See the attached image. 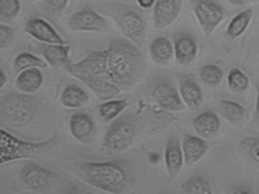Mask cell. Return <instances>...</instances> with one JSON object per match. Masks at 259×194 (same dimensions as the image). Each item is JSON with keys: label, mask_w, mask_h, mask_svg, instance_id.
Returning <instances> with one entry per match:
<instances>
[{"label": "cell", "mask_w": 259, "mask_h": 194, "mask_svg": "<svg viewBox=\"0 0 259 194\" xmlns=\"http://www.w3.org/2000/svg\"><path fill=\"white\" fill-rule=\"evenodd\" d=\"M69 75L85 85L101 101L134 89L145 77L147 64L139 47L128 39H113L107 49L92 51L68 63Z\"/></svg>", "instance_id": "6da1fadb"}, {"label": "cell", "mask_w": 259, "mask_h": 194, "mask_svg": "<svg viewBox=\"0 0 259 194\" xmlns=\"http://www.w3.org/2000/svg\"><path fill=\"white\" fill-rule=\"evenodd\" d=\"M75 174L84 183L110 193H122L128 189L130 176L116 162H83L75 168Z\"/></svg>", "instance_id": "7a4b0ae2"}, {"label": "cell", "mask_w": 259, "mask_h": 194, "mask_svg": "<svg viewBox=\"0 0 259 194\" xmlns=\"http://www.w3.org/2000/svg\"><path fill=\"white\" fill-rule=\"evenodd\" d=\"M41 109L40 100L22 92H8L0 96V126L21 129L34 121Z\"/></svg>", "instance_id": "3957f363"}, {"label": "cell", "mask_w": 259, "mask_h": 194, "mask_svg": "<svg viewBox=\"0 0 259 194\" xmlns=\"http://www.w3.org/2000/svg\"><path fill=\"white\" fill-rule=\"evenodd\" d=\"M101 11L113 19L124 36L139 48L146 39L147 22L142 13L130 4L107 3L101 6Z\"/></svg>", "instance_id": "277c9868"}, {"label": "cell", "mask_w": 259, "mask_h": 194, "mask_svg": "<svg viewBox=\"0 0 259 194\" xmlns=\"http://www.w3.org/2000/svg\"><path fill=\"white\" fill-rule=\"evenodd\" d=\"M56 142V137L37 142L22 140L1 128V165L31 159L33 156L53 148Z\"/></svg>", "instance_id": "5b68a950"}, {"label": "cell", "mask_w": 259, "mask_h": 194, "mask_svg": "<svg viewBox=\"0 0 259 194\" xmlns=\"http://www.w3.org/2000/svg\"><path fill=\"white\" fill-rule=\"evenodd\" d=\"M137 135V125L130 115L119 116L113 121L103 139L101 150L107 154H116L132 146Z\"/></svg>", "instance_id": "8992f818"}, {"label": "cell", "mask_w": 259, "mask_h": 194, "mask_svg": "<svg viewBox=\"0 0 259 194\" xmlns=\"http://www.w3.org/2000/svg\"><path fill=\"white\" fill-rule=\"evenodd\" d=\"M191 5L203 34L209 38L225 18L224 8L215 0H192Z\"/></svg>", "instance_id": "52a82bcc"}, {"label": "cell", "mask_w": 259, "mask_h": 194, "mask_svg": "<svg viewBox=\"0 0 259 194\" xmlns=\"http://www.w3.org/2000/svg\"><path fill=\"white\" fill-rule=\"evenodd\" d=\"M19 178L25 189L40 191L52 186L57 180V175L34 161L27 160L19 171Z\"/></svg>", "instance_id": "ba28073f"}, {"label": "cell", "mask_w": 259, "mask_h": 194, "mask_svg": "<svg viewBox=\"0 0 259 194\" xmlns=\"http://www.w3.org/2000/svg\"><path fill=\"white\" fill-rule=\"evenodd\" d=\"M68 28L78 32H104L108 29V20L89 7L75 12L68 19Z\"/></svg>", "instance_id": "9c48e42d"}, {"label": "cell", "mask_w": 259, "mask_h": 194, "mask_svg": "<svg viewBox=\"0 0 259 194\" xmlns=\"http://www.w3.org/2000/svg\"><path fill=\"white\" fill-rule=\"evenodd\" d=\"M151 96L161 108L171 112L186 110V106L182 100L180 92L167 82L157 83L151 90Z\"/></svg>", "instance_id": "30bf717a"}, {"label": "cell", "mask_w": 259, "mask_h": 194, "mask_svg": "<svg viewBox=\"0 0 259 194\" xmlns=\"http://www.w3.org/2000/svg\"><path fill=\"white\" fill-rule=\"evenodd\" d=\"M69 131L72 137L87 145L95 141L97 136V125L90 115L85 113H75L69 119Z\"/></svg>", "instance_id": "8fae6325"}, {"label": "cell", "mask_w": 259, "mask_h": 194, "mask_svg": "<svg viewBox=\"0 0 259 194\" xmlns=\"http://www.w3.org/2000/svg\"><path fill=\"white\" fill-rule=\"evenodd\" d=\"M25 31L40 43L47 45H66V42L62 38L54 27L40 18L29 19L25 25Z\"/></svg>", "instance_id": "7c38bea8"}, {"label": "cell", "mask_w": 259, "mask_h": 194, "mask_svg": "<svg viewBox=\"0 0 259 194\" xmlns=\"http://www.w3.org/2000/svg\"><path fill=\"white\" fill-rule=\"evenodd\" d=\"M183 0H157L153 12V21L157 29H164L178 19Z\"/></svg>", "instance_id": "4fadbf2b"}, {"label": "cell", "mask_w": 259, "mask_h": 194, "mask_svg": "<svg viewBox=\"0 0 259 194\" xmlns=\"http://www.w3.org/2000/svg\"><path fill=\"white\" fill-rule=\"evenodd\" d=\"M174 54L176 60L183 66L192 63L198 54V45L194 36L180 32L174 36Z\"/></svg>", "instance_id": "5bb4252c"}, {"label": "cell", "mask_w": 259, "mask_h": 194, "mask_svg": "<svg viewBox=\"0 0 259 194\" xmlns=\"http://www.w3.org/2000/svg\"><path fill=\"white\" fill-rule=\"evenodd\" d=\"M164 162L169 177H177L181 172L185 162L182 144L177 136H171L166 142Z\"/></svg>", "instance_id": "9a60e30c"}, {"label": "cell", "mask_w": 259, "mask_h": 194, "mask_svg": "<svg viewBox=\"0 0 259 194\" xmlns=\"http://www.w3.org/2000/svg\"><path fill=\"white\" fill-rule=\"evenodd\" d=\"M180 94L185 105L195 110L202 105L204 94L201 87L192 77L181 75L178 77Z\"/></svg>", "instance_id": "2e32d148"}, {"label": "cell", "mask_w": 259, "mask_h": 194, "mask_svg": "<svg viewBox=\"0 0 259 194\" xmlns=\"http://www.w3.org/2000/svg\"><path fill=\"white\" fill-rule=\"evenodd\" d=\"M185 163L191 166L201 161L208 152L210 147L202 138L186 135L182 142Z\"/></svg>", "instance_id": "e0dca14e"}, {"label": "cell", "mask_w": 259, "mask_h": 194, "mask_svg": "<svg viewBox=\"0 0 259 194\" xmlns=\"http://www.w3.org/2000/svg\"><path fill=\"white\" fill-rule=\"evenodd\" d=\"M45 76L40 68H30L18 74L15 85L22 93L34 95L43 86Z\"/></svg>", "instance_id": "ac0fdd59"}, {"label": "cell", "mask_w": 259, "mask_h": 194, "mask_svg": "<svg viewBox=\"0 0 259 194\" xmlns=\"http://www.w3.org/2000/svg\"><path fill=\"white\" fill-rule=\"evenodd\" d=\"M149 54L152 61L157 66H167L175 56L174 45L163 36L156 37L150 44Z\"/></svg>", "instance_id": "d6986e66"}, {"label": "cell", "mask_w": 259, "mask_h": 194, "mask_svg": "<svg viewBox=\"0 0 259 194\" xmlns=\"http://www.w3.org/2000/svg\"><path fill=\"white\" fill-rule=\"evenodd\" d=\"M40 51L44 60L51 67L60 68L69 63L71 48L66 45H47L40 43Z\"/></svg>", "instance_id": "ffe728a7"}, {"label": "cell", "mask_w": 259, "mask_h": 194, "mask_svg": "<svg viewBox=\"0 0 259 194\" xmlns=\"http://www.w3.org/2000/svg\"><path fill=\"white\" fill-rule=\"evenodd\" d=\"M192 125L201 137L210 138L219 132L221 124L218 115L212 110H205L195 117Z\"/></svg>", "instance_id": "44dd1931"}, {"label": "cell", "mask_w": 259, "mask_h": 194, "mask_svg": "<svg viewBox=\"0 0 259 194\" xmlns=\"http://www.w3.org/2000/svg\"><path fill=\"white\" fill-rule=\"evenodd\" d=\"M219 111L224 119L233 126L241 125L250 118L248 110L233 101L222 100L219 104Z\"/></svg>", "instance_id": "7402d4cb"}, {"label": "cell", "mask_w": 259, "mask_h": 194, "mask_svg": "<svg viewBox=\"0 0 259 194\" xmlns=\"http://www.w3.org/2000/svg\"><path fill=\"white\" fill-rule=\"evenodd\" d=\"M89 95L82 88L75 84L68 85L60 95V103L69 109H78L88 104Z\"/></svg>", "instance_id": "603a6c76"}, {"label": "cell", "mask_w": 259, "mask_h": 194, "mask_svg": "<svg viewBox=\"0 0 259 194\" xmlns=\"http://www.w3.org/2000/svg\"><path fill=\"white\" fill-rule=\"evenodd\" d=\"M130 101L128 99H110L104 101L98 107L100 118L105 122H111L119 118L125 109L130 107Z\"/></svg>", "instance_id": "cb8c5ba5"}, {"label": "cell", "mask_w": 259, "mask_h": 194, "mask_svg": "<svg viewBox=\"0 0 259 194\" xmlns=\"http://www.w3.org/2000/svg\"><path fill=\"white\" fill-rule=\"evenodd\" d=\"M253 17V10H244L233 18L226 30V34L230 38L236 39L240 37L248 28Z\"/></svg>", "instance_id": "d4e9b609"}, {"label": "cell", "mask_w": 259, "mask_h": 194, "mask_svg": "<svg viewBox=\"0 0 259 194\" xmlns=\"http://www.w3.org/2000/svg\"><path fill=\"white\" fill-rule=\"evenodd\" d=\"M48 66L49 65L45 60L28 52L18 54L13 61V70L16 74L30 68L46 69Z\"/></svg>", "instance_id": "484cf974"}, {"label": "cell", "mask_w": 259, "mask_h": 194, "mask_svg": "<svg viewBox=\"0 0 259 194\" xmlns=\"http://www.w3.org/2000/svg\"><path fill=\"white\" fill-rule=\"evenodd\" d=\"M181 189L182 192L187 194L212 193L210 181L201 175L189 177L182 184Z\"/></svg>", "instance_id": "4316f807"}, {"label": "cell", "mask_w": 259, "mask_h": 194, "mask_svg": "<svg viewBox=\"0 0 259 194\" xmlns=\"http://www.w3.org/2000/svg\"><path fill=\"white\" fill-rule=\"evenodd\" d=\"M198 75L202 83L209 87H216L224 79V71L214 64H206L201 66Z\"/></svg>", "instance_id": "83f0119b"}, {"label": "cell", "mask_w": 259, "mask_h": 194, "mask_svg": "<svg viewBox=\"0 0 259 194\" xmlns=\"http://www.w3.org/2000/svg\"><path fill=\"white\" fill-rule=\"evenodd\" d=\"M249 79L239 68L230 69L227 75V85L233 92H242L249 87Z\"/></svg>", "instance_id": "f1b7e54d"}, {"label": "cell", "mask_w": 259, "mask_h": 194, "mask_svg": "<svg viewBox=\"0 0 259 194\" xmlns=\"http://www.w3.org/2000/svg\"><path fill=\"white\" fill-rule=\"evenodd\" d=\"M20 10L19 0H0V22L10 23L17 17Z\"/></svg>", "instance_id": "f546056e"}, {"label": "cell", "mask_w": 259, "mask_h": 194, "mask_svg": "<svg viewBox=\"0 0 259 194\" xmlns=\"http://www.w3.org/2000/svg\"><path fill=\"white\" fill-rule=\"evenodd\" d=\"M239 145L247 157L251 162L259 165V137H247L242 139L239 142Z\"/></svg>", "instance_id": "4dcf8cb0"}, {"label": "cell", "mask_w": 259, "mask_h": 194, "mask_svg": "<svg viewBox=\"0 0 259 194\" xmlns=\"http://www.w3.org/2000/svg\"><path fill=\"white\" fill-rule=\"evenodd\" d=\"M16 37L14 29L11 27L1 23L0 25V48L7 49L13 45Z\"/></svg>", "instance_id": "1f68e13d"}, {"label": "cell", "mask_w": 259, "mask_h": 194, "mask_svg": "<svg viewBox=\"0 0 259 194\" xmlns=\"http://www.w3.org/2000/svg\"><path fill=\"white\" fill-rule=\"evenodd\" d=\"M68 2L69 0H45L44 7L48 14L56 16L63 13Z\"/></svg>", "instance_id": "d6a6232c"}, {"label": "cell", "mask_w": 259, "mask_h": 194, "mask_svg": "<svg viewBox=\"0 0 259 194\" xmlns=\"http://www.w3.org/2000/svg\"><path fill=\"white\" fill-rule=\"evenodd\" d=\"M256 89V101L254 107V114H253V121L254 122L259 123V85L255 86Z\"/></svg>", "instance_id": "836d02e7"}, {"label": "cell", "mask_w": 259, "mask_h": 194, "mask_svg": "<svg viewBox=\"0 0 259 194\" xmlns=\"http://www.w3.org/2000/svg\"><path fill=\"white\" fill-rule=\"evenodd\" d=\"M227 1L234 7H242V6L254 4L256 2V0H227Z\"/></svg>", "instance_id": "e575fe53"}, {"label": "cell", "mask_w": 259, "mask_h": 194, "mask_svg": "<svg viewBox=\"0 0 259 194\" xmlns=\"http://www.w3.org/2000/svg\"><path fill=\"white\" fill-rule=\"evenodd\" d=\"M139 7L144 10L151 8L156 4L155 0H137Z\"/></svg>", "instance_id": "d590c367"}, {"label": "cell", "mask_w": 259, "mask_h": 194, "mask_svg": "<svg viewBox=\"0 0 259 194\" xmlns=\"http://www.w3.org/2000/svg\"><path fill=\"white\" fill-rule=\"evenodd\" d=\"M233 193L237 194H251L254 192L252 188L248 187V186H240V187L236 188L233 191Z\"/></svg>", "instance_id": "8d00e7d4"}, {"label": "cell", "mask_w": 259, "mask_h": 194, "mask_svg": "<svg viewBox=\"0 0 259 194\" xmlns=\"http://www.w3.org/2000/svg\"><path fill=\"white\" fill-rule=\"evenodd\" d=\"M8 83V76H7L4 69L0 71V89H4V86Z\"/></svg>", "instance_id": "74e56055"}, {"label": "cell", "mask_w": 259, "mask_h": 194, "mask_svg": "<svg viewBox=\"0 0 259 194\" xmlns=\"http://www.w3.org/2000/svg\"><path fill=\"white\" fill-rule=\"evenodd\" d=\"M29 1H31V2H35V1H39V0H29Z\"/></svg>", "instance_id": "f35d334b"}]
</instances>
